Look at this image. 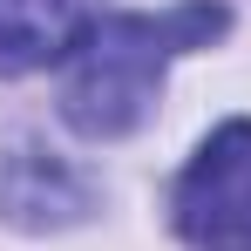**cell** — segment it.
<instances>
[{
    "label": "cell",
    "instance_id": "1",
    "mask_svg": "<svg viewBox=\"0 0 251 251\" xmlns=\"http://www.w3.org/2000/svg\"><path fill=\"white\" fill-rule=\"evenodd\" d=\"M217 27H224L217 0H190V7H170V14H102L68 54L61 116L95 143L129 136L150 116V102L163 88V68L183 48H204Z\"/></svg>",
    "mask_w": 251,
    "mask_h": 251
},
{
    "label": "cell",
    "instance_id": "2",
    "mask_svg": "<svg viewBox=\"0 0 251 251\" xmlns=\"http://www.w3.org/2000/svg\"><path fill=\"white\" fill-rule=\"evenodd\" d=\"M170 217L197 251H251V123L204 136V150L176 176Z\"/></svg>",
    "mask_w": 251,
    "mask_h": 251
},
{
    "label": "cell",
    "instance_id": "3",
    "mask_svg": "<svg viewBox=\"0 0 251 251\" xmlns=\"http://www.w3.org/2000/svg\"><path fill=\"white\" fill-rule=\"evenodd\" d=\"M88 27V0H0V75H27L75 54Z\"/></svg>",
    "mask_w": 251,
    "mask_h": 251
},
{
    "label": "cell",
    "instance_id": "4",
    "mask_svg": "<svg viewBox=\"0 0 251 251\" xmlns=\"http://www.w3.org/2000/svg\"><path fill=\"white\" fill-rule=\"evenodd\" d=\"M0 210L14 224H68L82 210V176L61 163V156L21 150L14 163L0 170Z\"/></svg>",
    "mask_w": 251,
    "mask_h": 251
}]
</instances>
